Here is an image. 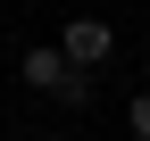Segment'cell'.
I'll use <instances>...</instances> for the list:
<instances>
[{
    "instance_id": "cell-1",
    "label": "cell",
    "mask_w": 150,
    "mask_h": 141,
    "mask_svg": "<svg viewBox=\"0 0 150 141\" xmlns=\"http://www.w3.org/2000/svg\"><path fill=\"white\" fill-rule=\"evenodd\" d=\"M108 50H117V33H108L100 17H75V25L59 33V58H67V66H92V75L108 66Z\"/></svg>"
},
{
    "instance_id": "cell-2",
    "label": "cell",
    "mask_w": 150,
    "mask_h": 141,
    "mask_svg": "<svg viewBox=\"0 0 150 141\" xmlns=\"http://www.w3.org/2000/svg\"><path fill=\"white\" fill-rule=\"evenodd\" d=\"M17 75H25L33 91H59V75H67V58H59V42H42V50H25V58H17Z\"/></svg>"
},
{
    "instance_id": "cell-3",
    "label": "cell",
    "mask_w": 150,
    "mask_h": 141,
    "mask_svg": "<svg viewBox=\"0 0 150 141\" xmlns=\"http://www.w3.org/2000/svg\"><path fill=\"white\" fill-rule=\"evenodd\" d=\"M92 91H100V83H92V66H67L50 100H59V108H92Z\"/></svg>"
},
{
    "instance_id": "cell-4",
    "label": "cell",
    "mask_w": 150,
    "mask_h": 141,
    "mask_svg": "<svg viewBox=\"0 0 150 141\" xmlns=\"http://www.w3.org/2000/svg\"><path fill=\"white\" fill-rule=\"evenodd\" d=\"M125 133H134V141H150V91H134V100H125Z\"/></svg>"
},
{
    "instance_id": "cell-5",
    "label": "cell",
    "mask_w": 150,
    "mask_h": 141,
    "mask_svg": "<svg viewBox=\"0 0 150 141\" xmlns=\"http://www.w3.org/2000/svg\"><path fill=\"white\" fill-rule=\"evenodd\" d=\"M42 141H67V133H42Z\"/></svg>"
}]
</instances>
